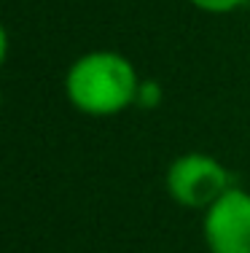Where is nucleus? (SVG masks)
<instances>
[{
	"instance_id": "f257e3e1",
	"label": "nucleus",
	"mask_w": 250,
	"mask_h": 253,
	"mask_svg": "<svg viewBox=\"0 0 250 253\" xmlns=\"http://www.w3.org/2000/svg\"><path fill=\"white\" fill-rule=\"evenodd\" d=\"M140 76L135 65L118 51H89L65 73V97L86 116H116L135 105Z\"/></svg>"
},
{
	"instance_id": "f03ea898",
	"label": "nucleus",
	"mask_w": 250,
	"mask_h": 253,
	"mask_svg": "<svg viewBox=\"0 0 250 253\" xmlns=\"http://www.w3.org/2000/svg\"><path fill=\"white\" fill-rule=\"evenodd\" d=\"M229 170L210 154H180L167 167V191L178 205L191 210H207L223 191L231 189Z\"/></svg>"
},
{
	"instance_id": "7ed1b4c3",
	"label": "nucleus",
	"mask_w": 250,
	"mask_h": 253,
	"mask_svg": "<svg viewBox=\"0 0 250 253\" xmlns=\"http://www.w3.org/2000/svg\"><path fill=\"white\" fill-rule=\"evenodd\" d=\"M202 237L210 253H250V191H223L205 210Z\"/></svg>"
},
{
	"instance_id": "20e7f679",
	"label": "nucleus",
	"mask_w": 250,
	"mask_h": 253,
	"mask_svg": "<svg viewBox=\"0 0 250 253\" xmlns=\"http://www.w3.org/2000/svg\"><path fill=\"white\" fill-rule=\"evenodd\" d=\"M194 8L205 11V14H231L237 11L245 0H188Z\"/></svg>"
},
{
	"instance_id": "39448f33",
	"label": "nucleus",
	"mask_w": 250,
	"mask_h": 253,
	"mask_svg": "<svg viewBox=\"0 0 250 253\" xmlns=\"http://www.w3.org/2000/svg\"><path fill=\"white\" fill-rule=\"evenodd\" d=\"M159 102H162V86H159L156 81H140L135 105H140V108H156Z\"/></svg>"
},
{
	"instance_id": "423d86ee",
	"label": "nucleus",
	"mask_w": 250,
	"mask_h": 253,
	"mask_svg": "<svg viewBox=\"0 0 250 253\" xmlns=\"http://www.w3.org/2000/svg\"><path fill=\"white\" fill-rule=\"evenodd\" d=\"M5 59H8V30H5L3 22H0V68H3Z\"/></svg>"
},
{
	"instance_id": "0eeeda50",
	"label": "nucleus",
	"mask_w": 250,
	"mask_h": 253,
	"mask_svg": "<svg viewBox=\"0 0 250 253\" xmlns=\"http://www.w3.org/2000/svg\"><path fill=\"white\" fill-rule=\"evenodd\" d=\"M0 105H3V89H0Z\"/></svg>"
}]
</instances>
